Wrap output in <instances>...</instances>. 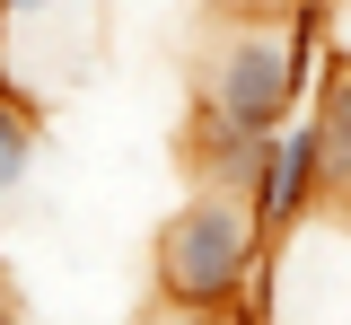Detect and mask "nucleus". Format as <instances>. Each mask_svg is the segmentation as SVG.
Listing matches in <instances>:
<instances>
[{"mask_svg":"<svg viewBox=\"0 0 351 325\" xmlns=\"http://www.w3.org/2000/svg\"><path fill=\"white\" fill-rule=\"evenodd\" d=\"M149 325H228V308H158Z\"/></svg>","mask_w":351,"mask_h":325,"instance_id":"obj_7","label":"nucleus"},{"mask_svg":"<svg viewBox=\"0 0 351 325\" xmlns=\"http://www.w3.org/2000/svg\"><path fill=\"white\" fill-rule=\"evenodd\" d=\"M255 220H263V237H290L325 202V132H316V115L307 123H281L272 132V149H263V176H255Z\"/></svg>","mask_w":351,"mask_h":325,"instance_id":"obj_3","label":"nucleus"},{"mask_svg":"<svg viewBox=\"0 0 351 325\" xmlns=\"http://www.w3.org/2000/svg\"><path fill=\"white\" fill-rule=\"evenodd\" d=\"M62 9H71V0H0V53H18L27 36H44Z\"/></svg>","mask_w":351,"mask_h":325,"instance_id":"obj_6","label":"nucleus"},{"mask_svg":"<svg viewBox=\"0 0 351 325\" xmlns=\"http://www.w3.org/2000/svg\"><path fill=\"white\" fill-rule=\"evenodd\" d=\"M263 220L246 193H193L158 229V299L167 308H237V290L263 264Z\"/></svg>","mask_w":351,"mask_h":325,"instance_id":"obj_2","label":"nucleus"},{"mask_svg":"<svg viewBox=\"0 0 351 325\" xmlns=\"http://www.w3.org/2000/svg\"><path fill=\"white\" fill-rule=\"evenodd\" d=\"M36 158H44V115L18 80H0V202L36 176Z\"/></svg>","mask_w":351,"mask_h":325,"instance_id":"obj_4","label":"nucleus"},{"mask_svg":"<svg viewBox=\"0 0 351 325\" xmlns=\"http://www.w3.org/2000/svg\"><path fill=\"white\" fill-rule=\"evenodd\" d=\"M0 325H27V317H18V290H9V273H0Z\"/></svg>","mask_w":351,"mask_h":325,"instance_id":"obj_8","label":"nucleus"},{"mask_svg":"<svg viewBox=\"0 0 351 325\" xmlns=\"http://www.w3.org/2000/svg\"><path fill=\"white\" fill-rule=\"evenodd\" d=\"M307 62H316V0H299V18L281 27V36H263V27H228L202 62V88L193 106L219 115V123H237V132H281L290 115H299L307 97Z\"/></svg>","mask_w":351,"mask_h":325,"instance_id":"obj_1","label":"nucleus"},{"mask_svg":"<svg viewBox=\"0 0 351 325\" xmlns=\"http://www.w3.org/2000/svg\"><path fill=\"white\" fill-rule=\"evenodd\" d=\"M316 132H325V193L351 202V71L316 88Z\"/></svg>","mask_w":351,"mask_h":325,"instance_id":"obj_5","label":"nucleus"}]
</instances>
